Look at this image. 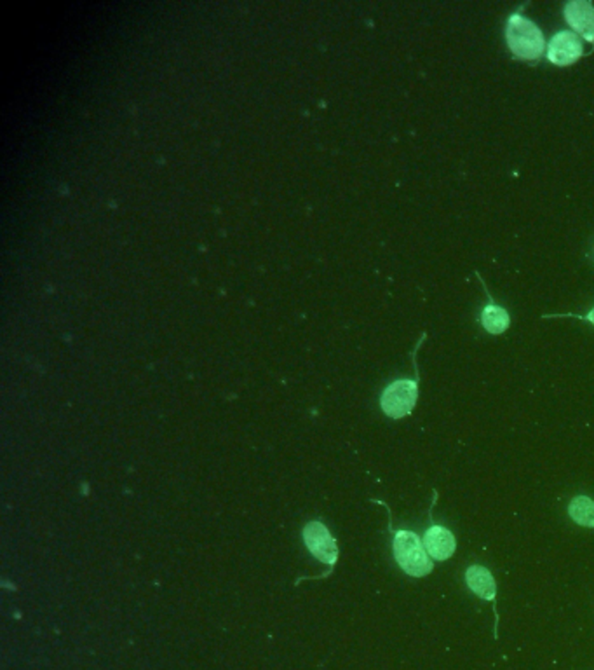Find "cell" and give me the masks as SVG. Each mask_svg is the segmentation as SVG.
<instances>
[{"label":"cell","instance_id":"cell-8","mask_svg":"<svg viewBox=\"0 0 594 670\" xmlns=\"http://www.w3.org/2000/svg\"><path fill=\"white\" fill-rule=\"evenodd\" d=\"M465 585L474 595H478L483 601H489V602L497 601V583H495V578H493L490 569H487L485 565L474 564V565L467 567Z\"/></svg>","mask_w":594,"mask_h":670},{"label":"cell","instance_id":"cell-9","mask_svg":"<svg viewBox=\"0 0 594 670\" xmlns=\"http://www.w3.org/2000/svg\"><path fill=\"white\" fill-rule=\"evenodd\" d=\"M489 297H490V304L481 311V325L491 335H500L509 328L511 317L504 307L493 304L491 295Z\"/></svg>","mask_w":594,"mask_h":670},{"label":"cell","instance_id":"cell-10","mask_svg":"<svg viewBox=\"0 0 594 670\" xmlns=\"http://www.w3.org/2000/svg\"><path fill=\"white\" fill-rule=\"evenodd\" d=\"M569 517L580 528L594 529V501L589 496H575L569 505Z\"/></svg>","mask_w":594,"mask_h":670},{"label":"cell","instance_id":"cell-4","mask_svg":"<svg viewBox=\"0 0 594 670\" xmlns=\"http://www.w3.org/2000/svg\"><path fill=\"white\" fill-rule=\"evenodd\" d=\"M304 539L310 550V554L319 559L321 563L334 565L338 559L335 537L330 535L326 526L321 522H310L304 529Z\"/></svg>","mask_w":594,"mask_h":670},{"label":"cell","instance_id":"cell-7","mask_svg":"<svg viewBox=\"0 0 594 670\" xmlns=\"http://www.w3.org/2000/svg\"><path fill=\"white\" fill-rule=\"evenodd\" d=\"M565 20L570 28L580 33L588 42H594V5L588 0H571L565 9Z\"/></svg>","mask_w":594,"mask_h":670},{"label":"cell","instance_id":"cell-2","mask_svg":"<svg viewBox=\"0 0 594 670\" xmlns=\"http://www.w3.org/2000/svg\"><path fill=\"white\" fill-rule=\"evenodd\" d=\"M506 39L515 58L537 60L543 56L545 41L541 28L517 13L507 20Z\"/></svg>","mask_w":594,"mask_h":670},{"label":"cell","instance_id":"cell-6","mask_svg":"<svg viewBox=\"0 0 594 670\" xmlns=\"http://www.w3.org/2000/svg\"><path fill=\"white\" fill-rule=\"evenodd\" d=\"M424 546H425V550H427V554L433 561L444 563V561L453 557V554L457 550V539L448 528L440 526V524H433L425 531Z\"/></svg>","mask_w":594,"mask_h":670},{"label":"cell","instance_id":"cell-11","mask_svg":"<svg viewBox=\"0 0 594 670\" xmlns=\"http://www.w3.org/2000/svg\"><path fill=\"white\" fill-rule=\"evenodd\" d=\"M563 317H567V318H579V320H586V322L593 323L594 325V307L588 313V315H584V317H579V315H553L551 318H563Z\"/></svg>","mask_w":594,"mask_h":670},{"label":"cell","instance_id":"cell-5","mask_svg":"<svg viewBox=\"0 0 594 670\" xmlns=\"http://www.w3.org/2000/svg\"><path fill=\"white\" fill-rule=\"evenodd\" d=\"M582 53H584L582 44L573 32H560L549 42L547 60L558 67H569L575 63Z\"/></svg>","mask_w":594,"mask_h":670},{"label":"cell","instance_id":"cell-3","mask_svg":"<svg viewBox=\"0 0 594 670\" xmlns=\"http://www.w3.org/2000/svg\"><path fill=\"white\" fill-rule=\"evenodd\" d=\"M418 400V379H398L382 393L380 405L390 419H403L414 412Z\"/></svg>","mask_w":594,"mask_h":670},{"label":"cell","instance_id":"cell-1","mask_svg":"<svg viewBox=\"0 0 594 670\" xmlns=\"http://www.w3.org/2000/svg\"><path fill=\"white\" fill-rule=\"evenodd\" d=\"M392 552L394 559L399 567L414 578H422L433 573L434 563L429 557L424 541L414 531L399 529L394 533L392 539Z\"/></svg>","mask_w":594,"mask_h":670}]
</instances>
